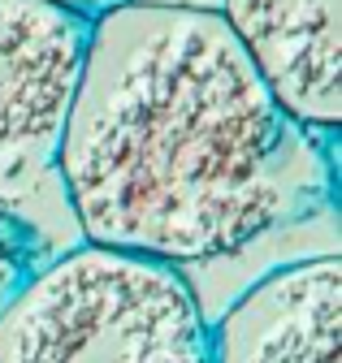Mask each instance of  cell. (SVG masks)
<instances>
[{
  "instance_id": "3",
  "label": "cell",
  "mask_w": 342,
  "mask_h": 363,
  "mask_svg": "<svg viewBox=\"0 0 342 363\" xmlns=\"http://www.w3.org/2000/svg\"><path fill=\"white\" fill-rule=\"evenodd\" d=\"M92 18L57 0H0V186L53 251L78 242L57 147L87 57Z\"/></svg>"
},
{
  "instance_id": "7",
  "label": "cell",
  "mask_w": 342,
  "mask_h": 363,
  "mask_svg": "<svg viewBox=\"0 0 342 363\" xmlns=\"http://www.w3.org/2000/svg\"><path fill=\"white\" fill-rule=\"evenodd\" d=\"M57 5H65V9H74V13L96 18V13H104L109 5H117V0H57Z\"/></svg>"
},
{
  "instance_id": "1",
  "label": "cell",
  "mask_w": 342,
  "mask_h": 363,
  "mask_svg": "<svg viewBox=\"0 0 342 363\" xmlns=\"http://www.w3.org/2000/svg\"><path fill=\"white\" fill-rule=\"evenodd\" d=\"M57 177L82 242L182 268L277 230L316 164L217 9L117 0L92 18Z\"/></svg>"
},
{
  "instance_id": "2",
  "label": "cell",
  "mask_w": 342,
  "mask_h": 363,
  "mask_svg": "<svg viewBox=\"0 0 342 363\" xmlns=\"http://www.w3.org/2000/svg\"><path fill=\"white\" fill-rule=\"evenodd\" d=\"M0 363H208V320L178 264L78 238L0 303Z\"/></svg>"
},
{
  "instance_id": "4",
  "label": "cell",
  "mask_w": 342,
  "mask_h": 363,
  "mask_svg": "<svg viewBox=\"0 0 342 363\" xmlns=\"http://www.w3.org/2000/svg\"><path fill=\"white\" fill-rule=\"evenodd\" d=\"M208 363H342V259H299L260 277L208 325Z\"/></svg>"
},
{
  "instance_id": "5",
  "label": "cell",
  "mask_w": 342,
  "mask_h": 363,
  "mask_svg": "<svg viewBox=\"0 0 342 363\" xmlns=\"http://www.w3.org/2000/svg\"><path fill=\"white\" fill-rule=\"evenodd\" d=\"M217 13L299 125L342 121V0H221Z\"/></svg>"
},
{
  "instance_id": "6",
  "label": "cell",
  "mask_w": 342,
  "mask_h": 363,
  "mask_svg": "<svg viewBox=\"0 0 342 363\" xmlns=\"http://www.w3.org/2000/svg\"><path fill=\"white\" fill-rule=\"evenodd\" d=\"M48 255H57L48 247V238L35 230V220L22 212V203L0 186V303H5L31 268H39Z\"/></svg>"
}]
</instances>
